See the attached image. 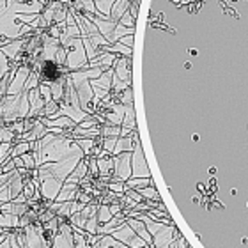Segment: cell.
I'll use <instances>...</instances> for the list:
<instances>
[{"mask_svg":"<svg viewBox=\"0 0 248 248\" xmlns=\"http://www.w3.org/2000/svg\"><path fill=\"white\" fill-rule=\"evenodd\" d=\"M59 75H60V71H59V66L55 62H52V60L43 62V66H41V76H43V80L52 82V80H57Z\"/></svg>","mask_w":248,"mask_h":248,"instance_id":"6da1fadb","label":"cell"}]
</instances>
